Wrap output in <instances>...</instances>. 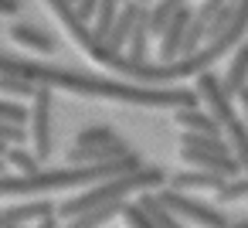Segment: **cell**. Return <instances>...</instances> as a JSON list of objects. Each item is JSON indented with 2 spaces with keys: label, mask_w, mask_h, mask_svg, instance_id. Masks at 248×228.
<instances>
[{
  "label": "cell",
  "mask_w": 248,
  "mask_h": 228,
  "mask_svg": "<svg viewBox=\"0 0 248 228\" xmlns=\"http://www.w3.org/2000/svg\"><path fill=\"white\" fill-rule=\"evenodd\" d=\"M0 75L28 79L45 89H65L89 99H112L123 106H146V109H194L201 106L197 89H173V85H140V82H119V79H99L72 68H58L34 58H17L0 51Z\"/></svg>",
  "instance_id": "cell-1"
},
{
  "label": "cell",
  "mask_w": 248,
  "mask_h": 228,
  "mask_svg": "<svg viewBox=\"0 0 248 228\" xmlns=\"http://www.w3.org/2000/svg\"><path fill=\"white\" fill-rule=\"evenodd\" d=\"M170 177H167V170L163 167H136V170H129V174H119V177H106V180H99V184H89L82 194H75V197H68V201H62L58 204V218H75V214H85V211H92V208H102V204H112V201H126L129 194H143V191H150V187H163Z\"/></svg>",
  "instance_id": "cell-2"
},
{
  "label": "cell",
  "mask_w": 248,
  "mask_h": 228,
  "mask_svg": "<svg viewBox=\"0 0 248 228\" xmlns=\"http://www.w3.org/2000/svg\"><path fill=\"white\" fill-rule=\"evenodd\" d=\"M156 194H160V201H163L177 218H187V221L197 225V228H228V225H231V221L221 214V208H211V204H204V201H197V197H187V191L160 187Z\"/></svg>",
  "instance_id": "cell-3"
},
{
  "label": "cell",
  "mask_w": 248,
  "mask_h": 228,
  "mask_svg": "<svg viewBox=\"0 0 248 228\" xmlns=\"http://www.w3.org/2000/svg\"><path fill=\"white\" fill-rule=\"evenodd\" d=\"M197 96H201V102H204V109L217 119V126L221 130H228L234 119H238V113H234V99L224 92V85H221V79L217 75H211V72H201L197 75Z\"/></svg>",
  "instance_id": "cell-4"
},
{
  "label": "cell",
  "mask_w": 248,
  "mask_h": 228,
  "mask_svg": "<svg viewBox=\"0 0 248 228\" xmlns=\"http://www.w3.org/2000/svg\"><path fill=\"white\" fill-rule=\"evenodd\" d=\"M51 89H38V96L31 99V143H34V153L38 160H48L51 157Z\"/></svg>",
  "instance_id": "cell-5"
},
{
  "label": "cell",
  "mask_w": 248,
  "mask_h": 228,
  "mask_svg": "<svg viewBox=\"0 0 248 228\" xmlns=\"http://www.w3.org/2000/svg\"><path fill=\"white\" fill-rule=\"evenodd\" d=\"M190 17H194L190 4L180 7V11L170 17V24H167L163 34H160V62H173V58H180V48H184L187 28H190Z\"/></svg>",
  "instance_id": "cell-6"
},
{
  "label": "cell",
  "mask_w": 248,
  "mask_h": 228,
  "mask_svg": "<svg viewBox=\"0 0 248 228\" xmlns=\"http://www.w3.org/2000/svg\"><path fill=\"white\" fill-rule=\"evenodd\" d=\"M126 153H133L129 143H126L123 136H116V140L106 143V147H72V150L65 153V160L78 167V163H109V160H123Z\"/></svg>",
  "instance_id": "cell-7"
},
{
  "label": "cell",
  "mask_w": 248,
  "mask_h": 228,
  "mask_svg": "<svg viewBox=\"0 0 248 228\" xmlns=\"http://www.w3.org/2000/svg\"><path fill=\"white\" fill-rule=\"evenodd\" d=\"M143 7H146V4H140V0H126V4L119 7V14H116V21H112L109 34H106V45H109V48L123 51V48L129 45L133 28H136V17H140V11H143Z\"/></svg>",
  "instance_id": "cell-8"
},
{
  "label": "cell",
  "mask_w": 248,
  "mask_h": 228,
  "mask_svg": "<svg viewBox=\"0 0 248 228\" xmlns=\"http://www.w3.org/2000/svg\"><path fill=\"white\" fill-rule=\"evenodd\" d=\"M228 184V177H221V174H214V170H197V167H190V170H180V174H173L170 177V187L173 191H221Z\"/></svg>",
  "instance_id": "cell-9"
},
{
  "label": "cell",
  "mask_w": 248,
  "mask_h": 228,
  "mask_svg": "<svg viewBox=\"0 0 248 228\" xmlns=\"http://www.w3.org/2000/svg\"><path fill=\"white\" fill-rule=\"evenodd\" d=\"M221 85H224V92H228L231 99L248 85V41H241V45L234 48V58H231V65H228V72L221 75Z\"/></svg>",
  "instance_id": "cell-10"
},
{
  "label": "cell",
  "mask_w": 248,
  "mask_h": 228,
  "mask_svg": "<svg viewBox=\"0 0 248 228\" xmlns=\"http://www.w3.org/2000/svg\"><path fill=\"white\" fill-rule=\"evenodd\" d=\"M173 123H177L180 130H187V133H224V130L217 126V119H214L207 109H201V106H194V109H177V113H173Z\"/></svg>",
  "instance_id": "cell-11"
},
{
  "label": "cell",
  "mask_w": 248,
  "mask_h": 228,
  "mask_svg": "<svg viewBox=\"0 0 248 228\" xmlns=\"http://www.w3.org/2000/svg\"><path fill=\"white\" fill-rule=\"evenodd\" d=\"M136 204H140V208L150 214V221H153L156 228H184V221H180V218H177V214H173V211H170V208L160 201V194H153V191H143Z\"/></svg>",
  "instance_id": "cell-12"
},
{
  "label": "cell",
  "mask_w": 248,
  "mask_h": 228,
  "mask_svg": "<svg viewBox=\"0 0 248 228\" xmlns=\"http://www.w3.org/2000/svg\"><path fill=\"white\" fill-rule=\"evenodd\" d=\"M14 221H21V225H28V221H45V218H55L58 214V204H51V201H45V197H34V201H24V204H11V208H4Z\"/></svg>",
  "instance_id": "cell-13"
},
{
  "label": "cell",
  "mask_w": 248,
  "mask_h": 228,
  "mask_svg": "<svg viewBox=\"0 0 248 228\" xmlns=\"http://www.w3.org/2000/svg\"><path fill=\"white\" fill-rule=\"evenodd\" d=\"M123 208H126V201H112V204L92 208V211H85V214L68 218V221H65V228H102L106 221H112L116 214H123Z\"/></svg>",
  "instance_id": "cell-14"
},
{
  "label": "cell",
  "mask_w": 248,
  "mask_h": 228,
  "mask_svg": "<svg viewBox=\"0 0 248 228\" xmlns=\"http://www.w3.org/2000/svg\"><path fill=\"white\" fill-rule=\"evenodd\" d=\"M11 41H14V45H24V48H31V51H55V48H58V41H55L51 34L38 31V28H31V24H14V28H11Z\"/></svg>",
  "instance_id": "cell-15"
},
{
  "label": "cell",
  "mask_w": 248,
  "mask_h": 228,
  "mask_svg": "<svg viewBox=\"0 0 248 228\" xmlns=\"http://www.w3.org/2000/svg\"><path fill=\"white\" fill-rule=\"evenodd\" d=\"M150 38H153V34H150V7H143L140 17H136L133 38H129V45H126V55H129L133 62H146V41H150Z\"/></svg>",
  "instance_id": "cell-16"
},
{
  "label": "cell",
  "mask_w": 248,
  "mask_h": 228,
  "mask_svg": "<svg viewBox=\"0 0 248 228\" xmlns=\"http://www.w3.org/2000/svg\"><path fill=\"white\" fill-rule=\"evenodd\" d=\"M224 136H228V147H231V153H234V160L241 163V170L248 174V130H245V123H241V116L224 130Z\"/></svg>",
  "instance_id": "cell-17"
},
{
  "label": "cell",
  "mask_w": 248,
  "mask_h": 228,
  "mask_svg": "<svg viewBox=\"0 0 248 228\" xmlns=\"http://www.w3.org/2000/svg\"><path fill=\"white\" fill-rule=\"evenodd\" d=\"M7 163L17 170V174H38L41 170V160L34 150H24V147H11L7 150Z\"/></svg>",
  "instance_id": "cell-18"
},
{
  "label": "cell",
  "mask_w": 248,
  "mask_h": 228,
  "mask_svg": "<svg viewBox=\"0 0 248 228\" xmlns=\"http://www.w3.org/2000/svg\"><path fill=\"white\" fill-rule=\"evenodd\" d=\"M41 85L28 82V79H11V75H0V92L4 96H14V99H34Z\"/></svg>",
  "instance_id": "cell-19"
},
{
  "label": "cell",
  "mask_w": 248,
  "mask_h": 228,
  "mask_svg": "<svg viewBox=\"0 0 248 228\" xmlns=\"http://www.w3.org/2000/svg\"><path fill=\"white\" fill-rule=\"evenodd\" d=\"M112 140H116V130H112V126H89V130L78 133L75 147H106V143H112Z\"/></svg>",
  "instance_id": "cell-20"
},
{
  "label": "cell",
  "mask_w": 248,
  "mask_h": 228,
  "mask_svg": "<svg viewBox=\"0 0 248 228\" xmlns=\"http://www.w3.org/2000/svg\"><path fill=\"white\" fill-rule=\"evenodd\" d=\"M241 197H248V174L228 180V184L217 191V204H231V201H241Z\"/></svg>",
  "instance_id": "cell-21"
},
{
  "label": "cell",
  "mask_w": 248,
  "mask_h": 228,
  "mask_svg": "<svg viewBox=\"0 0 248 228\" xmlns=\"http://www.w3.org/2000/svg\"><path fill=\"white\" fill-rule=\"evenodd\" d=\"M31 136V130H24V123H11V119H0V140L7 147H24V140Z\"/></svg>",
  "instance_id": "cell-22"
},
{
  "label": "cell",
  "mask_w": 248,
  "mask_h": 228,
  "mask_svg": "<svg viewBox=\"0 0 248 228\" xmlns=\"http://www.w3.org/2000/svg\"><path fill=\"white\" fill-rule=\"evenodd\" d=\"M119 218L126 221V228H156V225L150 221V214H146V211H143L140 204H126Z\"/></svg>",
  "instance_id": "cell-23"
},
{
  "label": "cell",
  "mask_w": 248,
  "mask_h": 228,
  "mask_svg": "<svg viewBox=\"0 0 248 228\" xmlns=\"http://www.w3.org/2000/svg\"><path fill=\"white\" fill-rule=\"evenodd\" d=\"M0 119H11V123H28L31 113H24V106L11 102V99H0Z\"/></svg>",
  "instance_id": "cell-24"
},
{
  "label": "cell",
  "mask_w": 248,
  "mask_h": 228,
  "mask_svg": "<svg viewBox=\"0 0 248 228\" xmlns=\"http://www.w3.org/2000/svg\"><path fill=\"white\" fill-rule=\"evenodd\" d=\"M75 11H78L85 21H92L95 11H99V0H75Z\"/></svg>",
  "instance_id": "cell-25"
},
{
  "label": "cell",
  "mask_w": 248,
  "mask_h": 228,
  "mask_svg": "<svg viewBox=\"0 0 248 228\" xmlns=\"http://www.w3.org/2000/svg\"><path fill=\"white\" fill-rule=\"evenodd\" d=\"M234 99H238V106H241V123H245V130H248V85H245Z\"/></svg>",
  "instance_id": "cell-26"
},
{
  "label": "cell",
  "mask_w": 248,
  "mask_h": 228,
  "mask_svg": "<svg viewBox=\"0 0 248 228\" xmlns=\"http://www.w3.org/2000/svg\"><path fill=\"white\" fill-rule=\"evenodd\" d=\"M21 11V0H0V14H17Z\"/></svg>",
  "instance_id": "cell-27"
},
{
  "label": "cell",
  "mask_w": 248,
  "mask_h": 228,
  "mask_svg": "<svg viewBox=\"0 0 248 228\" xmlns=\"http://www.w3.org/2000/svg\"><path fill=\"white\" fill-rule=\"evenodd\" d=\"M0 228H24V225H21V221H14L4 208H0Z\"/></svg>",
  "instance_id": "cell-28"
},
{
  "label": "cell",
  "mask_w": 248,
  "mask_h": 228,
  "mask_svg": "<svg viewBox=\"0 0 248 228\" xmlns=\"http://www.w3.org/2000/svg\"><path fill=\"white\" fill-rule=\"evenodd\" d=\"M38 228H58V214H55V218H45V221H38Z\"/></svg>",
  "instance_id": "cell-29"
},
{
  "label": "cell",
  "mask_w": 248,
  "mask_h": 228,
  "mask_svg": "<svg viewBox=\"0 0 248 228\" xmlns=\"http://www.w3.org/2000/svg\"><path fill=\"white\" fill-rule=\"evenodd\" d=\"M228 228H248V218H241V221H234V225H228Z\"/></svg>",
  "instance_id": "cell-30"
},
{
  "label": "cell",
  "mask_w": 248,
  "mask_h": 228,
  "mask_svg": "<svg viewBox=\"0 0 248 228\" xmlns=\"http://www.w3.org/2000/svg\"><path fill=\"white\" fill-rule=\"evenodd\" d=\"M7 150H11V147H7L4 140H0V157H4V160H7Z\"/></svg>",
  "instance_id": "cell-31"
},
{
  "label": "cell",
  "mask_w": 248,
  "mask_h": 228,
  "mask_svg": "<svg viewBox=\"0 0 248 228\" xmlns=\"http://www.w3.org/2000/svg\"><path fill=\"white\" fill-rule=\"evenodd\" d=\"M0 174H7V160L4 157H0Z\"/></svg>",
  "instance_id": "cell-32"
},
{
  "label": "cell",
  "mask_w": 248,
  "mask_h": 228,
  "mask_svg": "<svg viewBox=\"0 0 248 228\" xmlns=\"http://www.w3.org/2000/svg\"><path fill=\"white\" fill-rule=\"evenodd\" d=\"M140 4H156V0H140Z\"/></svg>",
  "instance_id": "cell-33"
},
{
  "label": "cell",
  "mask_w": 248,
  "mask_h": 228,
  "mask_svg": "<svg viewBox=\"0 0 248 228\" xmlns=\"http://www.w3.org/2000/svg\"><path fill=\"white\" fill-rule=\"evenodd\" d=\"M231 4H238V0H231Z\"/></svg>",
  "instance_id": "cell-34"
},
{
  "label": "cell",
  "mask_w": 248,
  "mask_h": 228,
  "mask_svg": "<svg viewBox=\"0 0 248 228\" xmlns=\"http://www.w3.org/2000/svg\"><path fill=\"white\" fill-rule=\"evenodd\" d=\"M72 4H75V0H72Z\"/></svg>",
  "instance_id": "cell-35"
}]
</instances>
